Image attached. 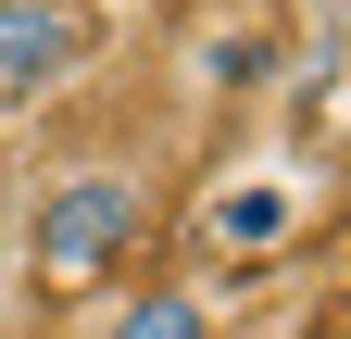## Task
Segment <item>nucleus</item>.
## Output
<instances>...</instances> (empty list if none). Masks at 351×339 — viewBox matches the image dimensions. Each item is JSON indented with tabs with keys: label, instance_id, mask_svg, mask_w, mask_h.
<instances>
[{
	"label": "nucleus",
	"instance_id": "2",
	"mask_svg": "<svg viewBox=\"0 0 351 339\" xmlns=\"http://www.w3.org/2000/svg\"><path fill=\"white\" fill-rule=\"evenodd\" d=\"M213 327H226V314H213L201 277H113V289L75 302L63 339H213Z\"/></svg>",
	"mask_w": 351,
	"mask_h": 339
},
{
	"label": "nucleus",
	"instance_id": "5",
	"mask_svg": "<svg viewBox=\"0 0 351 339\" xmlns=\"http://www.w3.org/2000/svg\"><path fill=\"white\" fill-rule=\"evenodd\" d=\"M213 339H301V327H276V314H239V327H213Z\"/></svg>",
	"mask_w": 351,
	"mask_h": 339
},
{
	"label": "nucleus",
	"instance_id": "1",
	"mask_svg": "<svg viewBox=\"0 0 351 339\" xmlns=\"http://www.w3.org/2000/svg\"><path fill=\"white\" fill-rule=\"evenodd\" d=\"M151 214H163L151 151H63V163H38V189H25V214H13V251H25L38 289L88 302V289H113L125 264H138Z\"/></svg>",
	"mask_w": 351,
	"mask_h": 339
},
{
	"label": "nucleus",
	"instance_id": "3",
	"mask_svg": "<svg viewBox=\"0 0 351 339\" xmlns=\"http://www.w3.org/2000/svg\"><path fill=\"white\" fill-rule=\"evenodd\" d=\"M88 51H101V13H88V0H0V101L75 75Z\"/></svg>",
	"mask_w": 351,
	"mask_h": 339
},
{
	"label": "nucleus",
	"instance_id": "4",
	"mask_svg": "<svg viewBox=\"0 0 351 339\" xmlns=\"http://www.w3.org/2000/svg\"><path fill=\"white\" fill-rule=\"evenodd\" d=\"M189 63H201V89H263V63H276V38H263V25H213V38H201Z\"/></svg>",
	"mask_w": 351,
	"mask_h": 339
}]
</instances>
